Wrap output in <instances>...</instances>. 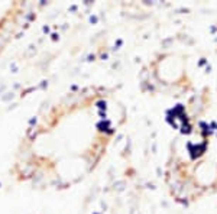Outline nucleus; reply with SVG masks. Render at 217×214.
Masks as SVG:
<instances>
[{"mask_svg":"<svg viewBox=\"0 0 217 214\" xmlns=\"http://www.w3.org/2000/svg\"><path fill=\"white\" fill-rule=\"evenodd\" d=\"M114 133L107 88L73 87L29 119L15 148L10 178L39 193L67 191L94 172Z\"/></svg>","mask_w":217,"mask_h":214,"instance_id":"nucleus-1","label":"nucleus"}]
</instances>
